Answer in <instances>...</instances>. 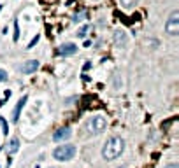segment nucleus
<instances>
[{"mask_svg": "<svg viewBox=\"0 0 179 168\" xmlns=\"http://www.w3.org/2000/svg\"><path fill=\"white\" fill-rule=\"evenodd\" d=\"M167 168H177V163H172V165H168Z\"/></svg>", "mask_w": 179, "mask_h": 168, "instance_id": "18", "label": "nucleus"}, {"mask_svg": "<svg viewBox=\"0 0 179 168\" xmlns=\"http://www.w3.org/2000/svg\"><path fill=\"white\" fill-rule=\"evenodd\" d=\"M105 126H107L105 117H104V116H95V117H92L88 128H90V131H92L93 135H97V133H102V131L105 130Z\"/></svg>", "mask_w": 179, "mask_h": 168, "instance_id": "4", "label": "nucleus"}, {"mask_svg": "<svg viewBox=\"0 0 179 168\" xmlns=\"http://www.w3.org/2000/svg\"><path fill=\"white\" fill-rule=\"evenodd\" d=\"M39 42V35H37V37H35V39H33V40H32V42H30V44H28V49H32L33 47V46H35V44H37Z\"/></svg>", "mask_w": 179, "mask_h": 168, "instance_id": "17", "label": "nucleus"}, {"mask_svg": "<svg viewBox=\"0 0 179 168\" xmlns=\"http://www.w3.org/2000/svg\"><path fill=\"white\" fill-rule=\"evenodd\" d=\"M14 30H16V32H14V40L18 42V39H19V27H18V21H14Z\"/></svg>", "mask_w": 179, "mask_h": 168, "instance_id": "15", "label": "nucleus"}, {"mask_svg": "<svg viewBox=\"0 0 179 168\" xmlns=\"http://www.w3.org/2000/svg\"><path fill=\"white\" fill-rule=\"evenodd\" d=\"M39 68V61L37 60H28V61H25V63H21L19 65V72L21 74H33V72Z\"/></svg>", "mask_w": 179, "mask_h": 168, "instance_id": "5", "label": "nucleus"}, {"mask_svg": "<svg viewBox=\"0 0 179 168\" xmlns=\"http://www.w3.org/2000/svg\"><path fill=\"white\" fill-rule=\"evenodd\" d=\"M137 2H139V0H119L121 7H125V9H130V7H134Z\"/></svg>", "mask_w": 179, "mask_h": 168, "instance_id": "13", "label": "nucleus"}, {"mask_svg": "<svg viewBox=\"0 0 179 168\" xmlns=\"http://www.w3.org/2000/svg\"><path fill=\"white\" fill-rule=\"evenodd\" d=\"M84 18H88V12H86V11H81V12H77V14H74L72 21H74V23H79V21H83Z\"/></svg>", "mask_w": 179, "mask_h": 168, "instance_id": "12", "label": "nucleus"}, {"mask_svg": "<svg viewBox=\"0 0 179 168\" xmlns=\"http://www.w3.org/2000/svg\"><path fill=\"white\" fill-rule=\"evenodd\" d=\"M76 156V147L72 144H63V145L56 147L53 151V158L56 161H69Z\"/></svg>", "mask_w": 179, "mask_h": 168, "instance_id": "2", "label": "nucleus"}, {"mask_svg": "<svg viewBox=\"0 0 179 168\" xmlns=\"http://www.w3.org/2000/svg\"><path fill=\"white\" fill-rule=\"evenodd\" d=\"M72 135V131L70 128H60V130L54 131V135H53V140L54 142H62V140H67L69 137Z\"/></svg>", "mask_w": 179, "mask_h": 168, "instance_id": "7", "label": "nucleus"}, {"mask_svg": "<svg viewBox=\"0 0 179 168\" xmlns=\"http://www.w3.org/2000/svg\"><path fill=\"white\" fill-rule=\"evenodd\" d=\"M0 126H2V131H4V135L9 133V126H7V121L4 117H0Z\"/></svg>", "mask_w": 179, "mask_h": 168, "instance_id": "14", "label": "nucleus"}, {"mask_svg": "<svg viewBox=\"0 0 179 168\" xmlns=\"http://www.w3.org/2000/svg\"><path fill=\"white\" fill-rule=\"evenodd\" d=\"M92 30H93V27H92V25H84L83 28H79V30H77V33H76V35H77L79 39H83V37H86V33H90Z\"/></svg>", "mask_w": 179, "mask_h": 168, "instance_id": "11", "label": "nucleus"}, {"mask_svg": "<svg viewBox=\"0 0 179 168\" xmlns=\"http://www.w3.org/2000/svg\"><path fill=\"white\" fill-rule=\"evenodd\" d=\"M19 151V140L18 138H11V140L6 144V152L7 154H14V152Z\"/></svg>", "mask_w": 179, "mask_h": 168, "instance_id": "10", "label": "nucleus"}, {"mask_svg": "<svg viewBox=\"0 0 179 168\" xmlns=\"http://www.w3.org/2000/svg\"><path fill=\"white\" fill-rule=\"evenodd\" d=\"M27 102H28V96H21V98H19L18 105L14 107V110H12V121H16V123H18V119H19V114H21L23 107L27 105Z\"/></svg>", "mask_w": 179, "mask_h": 168, "instance_id": "8", "label": "nucleus"}, {"mask_svg": "<svg viewBox=\"0 0 179 168\" xmlns=\"http://www.w3.org/2000/svg\"><path fill=\"white\" fill-rule=\"evenodd\" d=\"M125 151V142L121 137H113V138H109L105 142V145L102 149V156L104 159H107V161H113L116 158L121 156V152Z\"/></svg>", "mask_w": 179, "mask_h": 168, "instance_id": "1", "label": "nucleus"}, {"mask_svg": "<svg viewBox=\"0 0 179 168\" xmlns=\"http://www.w3.org/2000/svg\"><path fill=\"white\" fill-rule=\"evenodd\" d=\"M0 9H2V7H0Z\"/></svg>", "mask_w": 179, "mask_h": 168, "instance_id": "19", "label": "nucleus"}, {"mask_svg": "<svg viewBox=\"0 0 179 168\" xmlns=\"http://www.w3.org/2000/svg\"><path fill=\"white\" fill-rule=\"evenodd\" d=\"M4 81H7V72L0 68V82H4Z\"/></svg>", "mask_w": 179, "mask_h": 168, "instance_id": "16", "label": "nucleus"}, {"mask_svg": "<svg viewBox=\"0 0 179 168\" xmlns=\"http://www.w3.org/2000/svg\"><path fill=\"white\" fill-rule=\"evenodd\" d=\"M165 32H167L168 35L177 37V33H179V11L177 9L168 16L167 23H165Z\"/></svg>", "mask_w": 179, "mask_h": 168, "instance_id": "3", "label": "nucleus"}, {"mask_svg": "<svg viewBox=\"0 0 179 168\" xmlns=\"http://www.w3.org/2000/svg\"><path fill=\"white\" fill-rule=\"evenodd\" d=\"M126 42H128V37H126L125 32L118 30V32L114 33V44H116L118 47H126Z\"/></svg>", "mask_w": 179, "mask_h": 168, "instance_id": "9", "label": "nucleus"}, {"mask_svg": "<svg viewBox=\"0 0 179 168\" xmlns=\"http://www.w3.org/2000/svg\"><path fill=\"white\" fill-rule=\"evenodd\" d=\"M76 53H77V46L76 44H70V42L60 46V49H58L60 56H70V54H76Z\"/></svg>", "mask_w": 179, "mask_h": 168, "instance_id": "6", "label": "nucleus"}]
</instances>
